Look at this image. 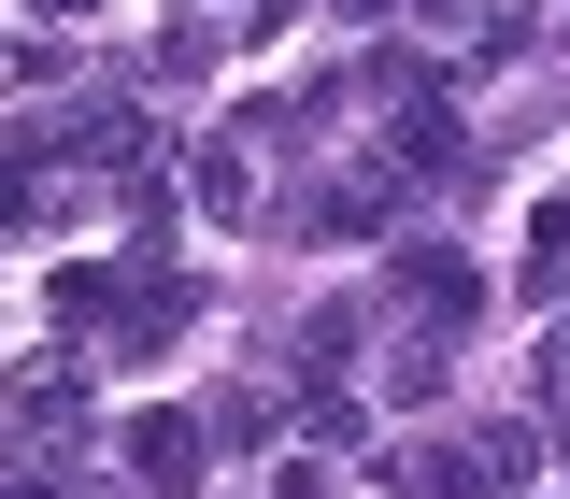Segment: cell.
Segmentation results:
<instances>
[{
  "instance_id": "1",
  "label": "cell",
  "mask_w": 570,
  "mask_h": 499,
  "mask_svg": "<svg viewBox=\"0 0 570 499\" xmlns=\"http://www.w3.org/2000/svg\"><path fill=\"white\" fill-rule=\"evenodd\" d=\"M400 300H414L428 329H471V300H485V272H471V257H442V243H414V257H400Z\"/></svg>"
},
{
  "instance_id": "2",
  "label": "cell",
  "mask_w": 570,
  "mask_h": 499,
  "mask_svg": "<svg viewBox=\"0 0 570 499\" xmlns=\"http://www.w3.org/2000/svg\"><path fill=\"white\" fill-rule=\"evenodd\" d=\"M200 442H214V428H186V414H142V428H129V457H142V486H171V499L200 486Z\"/></svg>"
},
{
  "instance_id": "3",
  "label": "cell",
  "mask_w": 570,
  "mask_h": 499,
  "mask_svg": "<svg viewBox=\"0 0 570 499\" xmlns=\"http://www.w3.org/2000/svg\"><path fill=\"white\" fill-rule=\"evenodd\" d=\"M200 214H257V157H243V129L200 143Z\"/></svg>"
},
{
  "instance_id": "4",
  "label": "cell",
  "mask_w": 570,
  "mask_h": 499,
  "mask_svg": "<svg viewBox=\"0 0 570 499\" xmlns=\"http://www.w3.org/2000/svg\"><path fill=\"white\" fill-rule=\"evenodd\" d=\"M29 172H43V157H0V228H14V214L43 200V186H29Z\"/></svg>"
},
{
  "instance_id": "5",
  "label": "cell",
  "mask_w": 570,
  "mask_h": 499,
  "mask_svg": "<svg viewBox=\"0 0 570 499\" xmlns=\"http://www.w3.org/2000/svg\"><path fill=\"white\" fill-rule=\"evenodd\" d=\"M272 499H343V486H328V471H314V457H299V471H272Z\"/></svg>"
},
{
  "instance_id": "6",
  "label": "cell",
  "mask_w": 570,
  "mask_h": 499,
  "mask_svg": "<svg viewBox=\"0 0 570 499\" xmlns=\"http://www.w3.org/2000/svg\"><path fill=\"white\" fill-rule=\"evenodd\" d=\"M43 14H100V0H43Z\"/></svg>"
}]
</instances>
